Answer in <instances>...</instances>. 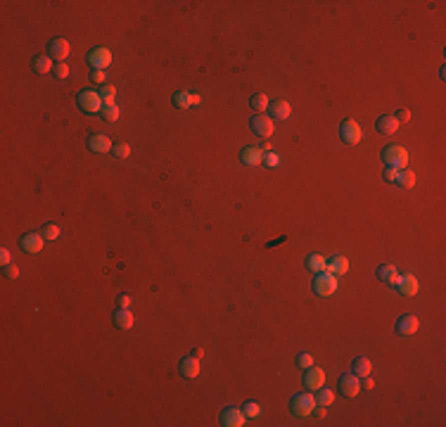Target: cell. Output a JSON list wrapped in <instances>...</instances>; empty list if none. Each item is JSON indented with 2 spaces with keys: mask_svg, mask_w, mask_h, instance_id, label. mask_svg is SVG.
Returning a JSON list of instances; mask_svg holds the SVG:
<instances>
[{
  "mask_svg": "<svg viewBox=\"0 0 446 427\" xmlns=\"http://www.w3.org/2000/svg\"><path fill=\"white\" fill-rule=\"evenodd\" d=\"M313 408H316V396L311 394V391H301V394H294L290 401V410L294 413V415H299V418H304V415H309V413H313Z\"/></svg>",
  "mask_w": 446,
  "mask_h": 427,
  "instance_id": "6da1fadb",
  "label": "cell"
},
{
  "mask_svg": "<svg viewBox=\"0 0 446 427\" xmlns=\"http://www.w3.org/2000/svg\"><path fill=\"white\" fill-rule=\"evenodd\" d=\"M382 159L387 166H391V169H406V164H408V152L403 150L401 145H387L382 150Z\"/></svg>",
  "mask_w": 446,
  "mask_h": 427,
  "instance_id": "7a4b0ae2",
  "label": "cell"
},
{
  "mask_svg": "<svg viewBox=\"0 0 446 427\" xmlns=\"http://www.w3.org/2000/svg\"><path fill=\"white\" fill-rule=\"evenodd\" d=\"M335 290H337V278L332 273H328V271L316 273V278H313V292H316L318 297H330Z\"/></svg>",
  "mask_w": 446,
  "mask_h": 427,
  "instance_id": "3957f363",
  "label": "cell"
},
{
  "mask_svg": "<svg viewBox=\"0 0 446 427\" xmlns=\"http://www.w3.org/2000/svg\"><path fill=\"white\" fill-rule=\"evenodd\" d=\"M102 98H100V93L98 91H81L79 93V107L86 112V114H95V112H100L102 109Z\"/></svg>",
  "mask_w": 446,
  "mask_h": 427,
  "instance_id": "277c9868",
  "label": "cell"
},
{
  "mask_svg": "<svg viewBox=\"0 0 446 427\" xmlns=\"http://www.w3.org/2000/svg\"><path fill=\"white\" fill-rule=\"evenodd\" d=\"M361 126L356 124L354 119H346V121H342V126H339V138L344 140L346 145H358L361 143Z\"/></svg>",
  "mask_w": 446,
  "mask_h": 427,
  "instance_id": "5b68a950",
  "label": "cell"
},
{
  "mask_svg": "<svg viewBox=\"0 0 446 427\" xmlns=\"http://www.w3.org/2000/svg\"><path fill=\"white\" fill-rule=\"evenodd\" d=\"M361 391V377L354 373H344L339 377V394L346 399H354L356 394Z\"/></svg>",
  "mask_w": 446,
  "mask_h": 427,
  "instance_id": "8992f818",
  "label": "cell"
},
{
  "mask_svg": "<svg viewBox=\"0 0 446 427\" xmlns=\"http://www.w3.org/2000/svg\"><path fill=\"white\" fill-rule=\"evenodd\" d=\"M88 64L93 67V72H98V69H107L112 64V53L107 48H93L91 53H88Z\"/></svg>",
  "mask_w": 446,
  "mask_h": 427,
  "instance_id": "52a82bcc",
  "label": "cell"
},
{
  "mask_svg": "<svg viewBox=\"0 0 446 427\" xmlns=\"http://www.w3.org/2000/svg\"><path fill=\"white\" fill-rule=\"evenodd\" d=\"M69 53H72V46H69L64 38H53V41L48 43V55H50L53 60H57V62H64V60L69 57Z\"/></svg>",
  "mask_w": 446,
  "mask_h": 427,
  "instance_id": "ba28073f",
  "label": "cell"
},
{
  "mask_svg": "<svg viewBox=\"0 0 446 427\" xmlns=\"http://www.w3.org/2000/svg\"><path fill=\"white\" fill-rule=\"evenodd\" d=\"M245 410L242 408H235V406H230V408H223V413H221V425H226V427H242L245 425Z\"/></svg>",
  "mask_w": 446,
  "mask_h": 427,
  "instance_id": "9c48e42d",
  "label": "cell"
},
{
  "mask_svg": "<svg viewBox=\"0 0 446 427\" xmlns=\"http://www.w3.org/2000/svg\"><path fill=\"white\" fill-rule=\"evenodd\" d=\"M304 384H306V389H309V391L320 389V387L325 384V373L320 370L318 365H311V368H306V375H304Z\"/></svg>",
  "mask_w": 446,
  "mask_h": 427,
  "instance_id": "30bf717a",
  "label": "cell"
},
{
  "mask_svg": "<svg viewBox=\"0 0 446 427\" xmlns=\"http://www.w3.org/2000/svg\"><path fill=\"white\" fill-rule=\"evenodd\" d=\"M394 287H396L403 297H413V294H418V280H415L410 273H401L399 278H396V285H394Z\"/></svg>",
  "mask_w": 446,
  "mask_h": 427,
  "instance_id": "8fae6325",
  "label": "cell"
},
{
  "mask_svg": "<svg viewBox=\"0 0 446 427\" xmlns=\"http://www.w3.org/2000/svg\"><path fill=\"white\" fill-rule=\"evenodd\" d=\"M252 131H254L259 138H271L273 136V119L264 117V114H256L252 119Z\"/></svg>",
  "mask_w": 446,
  "mask_h": 427,
  "instance_id": "7c38bea8",
  "label": "cell"
},
{
  "mask_svg": "<svg viewBox=\"0 0 446 427\" xmlns=\"http://www.w3.org/2000/svg\"><path fill=\"white\" fill-rule=\"evenodd\" d=\"M43 240L46 237L41 235V233H27V235L22 237V249L27 254H38V252H43Z\"/></svg>",
  "mask_w": 446,
  "mask_h": 427,
  "instance_id": "4fadbf2b",
  "label": "cell"
},
{
  "mask_svg": "<svg viewBox=\"0 0 446 427\" xmlns=\"http://www.w3.org/2000/svg\"><path fill=\"white\" fill-rule=\"evenodd\" d=\"M112 140L107 136H102V133H98V136H91L88 138V150L91 152H98V155H105V152H110L112 150Z\"/></svg>",
  "mask_w": 446,
  "mask_h": 427,
  "instance_id": "5bb4252c",
  "label": "cell"
},
{
  "mask_svg": "<svg viewBox=\"0 0 446 427\" xmlns=\"http://www.w3.org/2000/svg\"><path fill=\"white\" fill-rule=\"evenodd\" d=\"M240 159L245 166H259V164H264V152H261V147H245L240 152Z\"/></svg>",
  "mask_w": 446,
  "mask_h": 427,
  "instance_id": "9a60e30c",
  "label": "cell"
},
{
  "mask_svg": "<svg viewBox=\"0 0 446 427\" xmlns=\"http://www.w3.org/2000/svg\"><path fill=\"white\" fill-rule=\"evenodd\" d=\"M418 327H420V320L413 316V313H408V316H401L399 320H396V330H399L401 335H415L418 332Z\"/></svg>",
  "mask_w": 446,
  "mask_h": 427,
  "instance_id": "2e32d148",
  "label": "cell"
},
{
  "mask_svg": "<svg viewBox=\"0 0 446 427\" xmlns=\"http://www.w3.org/2000/svg\"><path fill=\"white\" fill-rule=\"evenodd\" d=\"M399 121H396V117L394 114H384V117L377 119V131L380 133H384V136H394L396 131H399Z\"/></svg>",
  "mask_w": 446,
  "mask_h": 427,
  "instance_id": "e0dca14e",
  "label": "cell"
},
{
  "mask_svg": "<svg viewBox=\"0 0 446 427\" xmlns=\"http://www.w3.org/2000/svg\"><path fill=\"white\" fill-rule=\"evenodd\" d=\"M268 112H271V119H280V121H285V119H290V102L287 100H275L268 105Z\"/></svg>",
  "mask_w": 446,
  "mask_h": 427,
  "instance_id": "ac0fdd59",
  "label": "cell"
},
{
  "mask_svg": "<svg viewBox=\"0 0 446 427\" xmlns=\"http://www.w3.org/2000/svg\"><path fill=\"white\" fill-rule=\"evenodd\" d=\"M178 370H181L183 377H197V375H200V358H195V356L183 358L181 365H178Z\"/></svg>",
  "mask_w": 446,
  "mask_h": 427,
  "instance_id": "d6986e66",
  "label": "cell"
},
{
  "mask_svg": "<svg viewBox=\"0 0 446 427\" xmlns=\"http://www.w3.org/2000/svg\"><path fill=\"white\" fill-rule=\"evenodd\" d=\"M325 271L332 273V275H344L349 271V261H346V256H332L328 264H325Z\"/></svg>",
  "mask_w": 446,
  "mask_h": 427,
  "instance_id": "ffe728a7",
  "label": "cell"
},
{
  "mask_svg": "<svg viewBox=\"0 0 446 427\" xmlns=\"http://www.w3.org/2000/svg\"><path fill=\"white\" fill-rule=\"evenodd\" d=\"M31 67H34V72H36V74H48V72H53V69H55V64H53V57H50V55H38V57H34Z\"/></svg>",
  "mask_w": 446,
  "mask_h": 427,
  "instance_id": "44dd1931",
  "label": "cell"
},
{
  "mask_svg": "<svg viewBox=\"0 0 446 427\" xmlns=\"http://www.w3.org/2000/svg\"><path fill=\"white\" fill-rule=\"evenodd\" d=\"M114 325L119 330H131L133 327V313H131V309H119L114 313Z\"/></svg>",
  "mask_w": 446,
  "mask_h": 427,
  "instance_id": "7402d4cb",
  "label": "cell"
},
{
  "mask_svg": "<svg viewBox=\"0 0 446 427\" xmlns=\"http://www.w3.org/2000/svg\"><path fill=\"white\" fill-rule=\"evenodd\" d=\"M351 373L358 375V377H368V375L373 373V365H370V361H368L365 356H358V358H354V363H351Z\"/></svg>",
  "mask_w": 446,
  "mask_h": 427,
  "instance_id": "603a6c76",
  "label": "cell"
},
{
  "mask_svg": "<svg viewBox=\"0 0 446 427\" xmlns=\"http://www.w3.org/2000/svg\"><path fill=\"white\" fill-rule=\"evenodd\" d=\"M377 278H380V280H384V282H389L391 287H394V285H396V278H399V273H396V268H394V266L382 264L380 268H377Z\"/></svg>",
  "mask_w": 446,
  "mask_h": 427,
  "instance_id": "cb8c5ba5",
  "label": "cell"
},
{
  "mask_svg": "<svg viewBox=\"0 0 446 427\" xmlns=\"http://www.w3.org/2000/svg\"><path fill=\"white\" fill-rule=\"evenodd\" d=\"M396 185L399 188H413L415 185V176H413V171H406V169H401L399 171V176H396Z\"/></svg>",
  "mask_w": 446,
  "mask_h": 427,
  "instance_id": "d4e9b609",
  "label": "cell"
},
{
  "mask_svg": "<svg viewBox=\"0 0 446 427\" xmlns=\"http://www.w3.org/2000/svg\"><path fill=\"white\" fill-rule=\"evenodd\" d=\"M318 394H316V403H320V406H325L328 408L330 403L335 401V391L328 389V387H320V389H316Z\"/></svg>",
  "mask_w": 446,
  "mask_h": 427,
  "instance_id": "484cf974",
  "label": "cell"
},
{
  "mask_svg": "<svg viewBox=\"0 0 446 427\" xmlns=\"http://www.w3.org/2000/svg\"><path fill=\"white\" fill-rule=\"evenodd\" d=\"M100 112H102V119H107V121H119V107H117V102H105Z\"/></svg>",
  "mask_w": 446,
  "mask_h": 427,
  "instance_id": "4316f807",
  "label": "cell"
},
{
  "mask_svg": "<svg viewBox=\"0 0 446 427\" xmlns=\"http://www.w3.org/2000/svg\"><path fill=\"white\" fill-rule=\"evenodd\" d=\"M325 259L320 254H311L309 259H306V266H309V271H313V273H320V271H325Z\"/></svg>",
  "mask_w": 446,
  "mask_h": 427,
  "instance_id": "83f0119b",
  "label": "cell"
},
{
  "mask_svg": "<svg viewBox=\"0 0 446 427\" xmlns=\"http://www.w3.org/2000/svg\"><path fill=\"white\" fill-rule=\"evenodd\" d=\"M268 105H271V102H268V98H266L264 93H256L254 98H252V107H254L256 114H264L266 109H268Z\"/></svg>",
  "mask_w": 446,
  "mask_h": 427,
  "instance_id": "f1b7e54d",
  "label": "cell"
},
{
  "mask_svg": "<svg viewBox=\"0 0 446 427\" xmlns=\"http://www.w3.org/2000/svg\"><path fill=\"white\" fill-rule=\"evenodd\" d=\"M173 105L178 109H188L192 105V100H190V93H185V91H181V93H176L173 95Z\"/></svg>",
  "mask_w": 446,
  "mask_h": 427,
  "instance_id": "f546056e",
  "label": "cell"
},
{
  "mask_svg": "<svg viewBox=\"0 0 446 427\" xmlns=\"http://www.w3.org/2000/svg\"><path fill=\"white\" fill-rule=\"evenodd\" d=\"M114 95H117V88H114V86H110V83L100 86V98H102V102H114Z\"/></svg>",
  "mask_w": 446,
  "mask_h": 427,
  "instance_id": "4dcf8cb0",
  "label": "cell"
},
{
  "mask_svg": "<svg viewBox=\"0 0 446 427\" xmlns=\"http://www.w3.org/2000/svg\"><path fill=\"white\" fill-rule=\"evenodd\" d=\"M41 233H43V237H46V240H57V237L62 235V230H60V226H55V223H48V226L43 228Z\"/></svg>",
  "mask_w": 446,
  "mask_h": 427,
  "instance_id": "1f68e13d",
  "label": "cell"
},
{
  "mask_svg": "<svg viewBox=\"0 0 446 427\" xmlns=\"http://www.w3.org/2000/svg\"><path fill=\"white\" fill-rule=\"evenodd\" d=\"M112 155L117 157V159H126V157H131V147L126 143H119V145L112 147Z\"/></svg>",
  "mask_w": 446,
  "mask_h": 427,
  "instance_id": "d6a6232c",
  "label": "cell"
},
{
  "mask_svg": "<svg viewBox=\"0 0 446 427\" xmlns=\"http://www.w3.org/2000/svg\"><path fill=\"white\" fill-rule=\"evenodd\" d=\"M259 413H261V406H259L256 401H247L245 403V415L247 418H256Z\"/></svg>",
  "mask_w": 446,
  "mask_h": 427,
  "instance_id": "836d02e7",
  "label": "cell"
},
{
  "mask_svg": "<svg viewBox=\"0 0 446 427\" xmlns=\"http://www.w3.org/2000/svg\"><path fill=\"white\" fill-rule=\"evenodd\" d=\"M297 365H299L301 370H306V368H311V365H313V356H311V354H306V351H304V354H299V356H297Z\"/></svg>",
  "mask_w": 446,
  "mask_h": 427,
  "instance_id": "e575fe53",
  "label": "cell"
},
{
  "mask_svg": "<svg viewBox=\"0 0 446 427\" xmlns=\"http://www.w3.org/2000/svg\"><path fill=\"white\" fill-rule=\"evenodd\" d=\"M53 74H55L57 79H67V76H69V67H67L64 62H57L55 69H53Z\"/></svg>",
  "mask_w": 446,
  "mask_h": 427,
  "instance_id": "d590c367",
  "label": "cell"
},
{
  "mask_svg": "<svg viewBox=\"0 0 446 427\" xmlns=\"http://www.w3.org/2000/svg\"><path fill=\"white\" fill-rule=\"evenodd\" d=\"M264 164L273 169V166H278V164H280V157L275 155V152H266V155H264Z\"/></svg>",
  "mask_w": 446,
  "mask_h": 427,
  "instance_id": "8d00e7d4",
  "label": "cell"
},
{
  "mask_svg": "<svg viewBox=\"0 0 446 427\" xmlns=\"http://www.w3.org/2000/svg\"><path fill=\"white\" fill-rule=\"evenodd\" d=\"M382 176H384V181H387V183H396V176H399V169H391V166H387Z\"/></svg>",
  "mask_w": 446,
  "mask_h": 427,
  "instance_id": "74e56055",
  "label": "cell"
},
{
  "mask_svg": "<svg viewBox=\"0 0 446 427\" xmlns=\"http://www.w3.org/2000/svg\"><path fill=\"white\" fill-rule=\"evenodd\" d=\"M394 117H396V121H399V124H403V121H408V119H410V112H408V109H399Z\"/></svg>",
  "mask_w": 446,
  "mask_h": 427,
  "instance_id": "f35d334b",
  "label": "cell"
},
{
  "mask_svg": "<svg viewBox=\"0 0 446 427\" xmlns=\"http://www.w3.org/2000/svg\"><path fill=\"white\" fill-rule=\"evenodd\" d=\"M5 275H8V278H12V280H15V278H17L19 275V268L15 264H10V266H5Z\"/></svg>",
  "mask_w": 446,
  "mask_h": 427,
  "instance_id": "ab89813d",
  "label": "cell"
},
{
  "mask_svg": "<svg viewBox=\"0 0 446 427\" xmlns=\"http://www.w3.org/2000/svg\"><path fill=\"white\" fill-rule=\"evenodd\" d=\"M131 297H128V294H121V297H119V309H128V306H131Z\"/></svg>",
  "mask_w": 446,
  "mask_h": 427,
  "instance_id": "60d3db41",
  "label": "cell"
},
{
  "mask_svg": "<svg viewBox=\"0 0 446 427\" xmlns=\"http://www.w3.org/2000/svg\"><path fill=\"white\" fill-rule=\"evenodd\" d=\"M93 81L95 83H100V86H105V72H100V69H98V72H93Z\"/></svg>",
  "mask_w": 446,
  "mask_h": 427,
  "instance_id": "b9f144b4",
  "label": "cell"
},
{
  "mask_svg": "<svg viewBox=\"0 0 446 427\" xmlns=\"http://www.w3.org/2000/svg\"><path fill=\"white\" fill-rule=\"evenodd\" d=\"M0 261H3V266H10V249H0Z\"/></svg>",
  "mask_w": 446,
  "mask_h": 427,
  "instance_id": "7bdbcfd3",
  "label": "cell"
},
{
  "mask_svg": "<svg viewBox=\"0 0 446 427\" xmlns=\"http://www.w3.org/2000/svg\"><path fill=\"white\" fill-rule=\"evenodd\" d=\"M373 387H375V382L370 380V375H368V377L361 382V389H373Z\"/></svg>",
  "mask_w": 446,
  "mask_h": 427,
  "instance_id": "ee69618b",
  "label": "cell"
},
{
  "mask_svg": "<svg viewBox=\"0 0 446 427\" xmlns=\"http://www.w3.org/2000/svg\"><path fill=\"white\" fill-rule=\"evenodd\" d=\"M316 410V415H318V418H325V406H320V408H313Z\"/></svg>",
  "mask_w": 446,
  "mask_h": 427,
  "instance_id": "f6af8a7d",
  "label": "cell"
},
{
  "mask_svg": "<svg viewBox=\"0 0 446 427\" xmlns=\"http://www.w3.org/2000/svg\"><path fill=\"white\" fill-rule=\"evenodd\" d=\"M190 100H192V105H200L202 98H200V95H192V93H190Z\"/></svg>",
  "mask_w": 446,
  "mask_h": 427,
  "instance_id": "bcb514c9",
  "label": "cell"
},
{
  "mask_svg": "<svg viewBox=\"0 0 446 427\" xmlns=\"http://www.w3.org/2000/svg\"><path fill=\"white\" fill-rule=\"evenodd\" d=\"M261 152H264V155H266V152H271V143H268V140L261 145Z\"/></svg>",
  "mask_w": 446,
  "mask_h": 427,
  "instance_id": "7dc6e473",
  "label": "cell"
},
{
  "mask_svg": "<svg viewBox=\"0 0 446 427\" xmlns=\"http://www.w3.org/2000/svg\"><path fill=\"white\" fill-rule=\"evenodd\" d=\"M192 356H195V358H202V356H204V351H202V349H195V351H192Z\"/></svg>",
  "mask_w": 446,
  "mask_h": 427,
  "instance_id": "c3c4849f",
  "label": "cell"
}]
</instances>
